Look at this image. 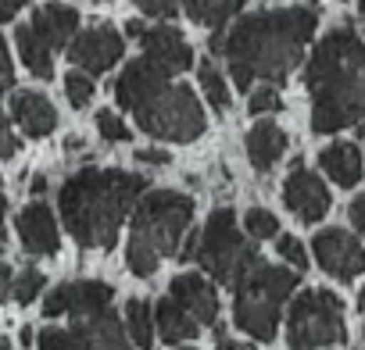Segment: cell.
Segmentation results:
<instances>
[{"mask_svg":"<svg viewBox=\"0 0 365 350\" xmlns=\"http://www.w3.org/2000/svg\"><path fill=\"white\" fill-rule=\"evenodd\" d=\"M319 15L312 8H279L240 18L230 33L215 29L212 51L226 58L230 75L240 90L255 83H287V75L301 65L304 47L312 43Z\"/></svg>","mask_w":365,"mask_h":350,"instance_id":"1","label":"cell"},{"mask_svg":"<svg viewBox=\"0 0 365 350\" xmlns=\"http://www.w3.org/2000/svg\"><path fill=\"white\" fill-rule=\"evenodd\" d=\"M143 193V175L122 168H83L68 175L65 186L58 190V208L68 236L83 250H108L115 247L122 222L133 215Z\"/></svg>","mask_w":365,"mask_h":350,"instance_id":"2","label":"cell"},{"mask_svg":"<svg viewBox=\"0 0 365 350\" xmlns=\"http://www.w3.org/2000/svg\"><path fill=\"white\" fill-rule=\"evenodd\" d=\"M312 93V129L340 132L365 118V40L344 26L322 36L304 65Z\"/></svg>","mask_w":365,"mask_h":350,"instance_id":"3","label":"cell"},{"mask_svg":"<svg viewBox=\"0 0 365 350\" xmlns=\"http://www.w3.org/2000/svg\"><path fill=\"white\" fill-rule=\"evenodd\" d=\"M115 100L136 118V125L154 139L190 143L208 129L205 107L187 83H172L147 58H136L115 79Z\"/></svg>","mask_w":365,"mask_h":350,"instance_id":"4","label":"cell"},{"mask_svg":"<svg viewBox=\"0 0 365 350\" xmlns=\"http://www.w3.org/2000/svg\"><path fill=\"white\" fill-rule=\"evenodd\" d=\"M194 222V201L179 190H147L133 208L125 265L133 275L150 279L168 254H179Z\"/></svg>","mask_w":365,"mask_h":350,"instance_id":"5","label":"cell"},{"mask_svg":"<svg viewBox=\"0 0 365 350\" xmlns=\"http://www.w3.org/2000/svg\"><path fill=\"white\" fill-rule=\"evenodd\" d=\"M297 290V272L283 265H258L237 282V300H233V322L258 343H272L279 329L283 304Z\"/></svg>","mask_w":365,"mask_h":350,"instance_id":"6","label":"cell"},{"mask_svg":"<svg viewBox=\"0 0 365 350\" xmlns=\"http://www.w3.org/2000/svg\"><path fill=\"white\" fill-rule=\"evenodd\" d=\"M194 261L222 286H237L247 272H255L262 265V254L255 250V240L247 236V229L237 226L233 208H215L197 236V250Z\"/></svg>","mask_w":365,"mask_h":350,"instance_id":"7","label":"cell"},{"mask_svg":"<svg viewBox=\"0 0 365 350\" xmlns=\"http://www.w3.org/2000/svg\"><path fill=\"white\" fill-rule=\"evenodd\" d=\"M347 339L340 297L329 290H304L294 297L287 314V343L294 350H319L336 346Z\"/></svg>","mask_w":365,"mask_h":350,"instance_id":"8","label":"cell"},{"mask_svg":"<svg viewBox=\"0 0 365 350\" xmlns=\"http://www.w3.org/2000/svg\"><path fill=\"white\" fill-rule=\"evenodd\" d=\"M312 250H315L319 268L340 282H351L365 272V250L344 229H322L319 236H312Z\"/></svg>","mask_w":365,"mask_h":350,"instance_id":"9","label":"cell"},{"mask_svg":"<svg viewBox=\"0 0 365 350\" xmlns=\"http://www.w3.org/2000/svg\"><path fill=\"white\" fill-rule=\"evenodd\" d=\"M125 54V36L111 26H93V29H83L76 33V40L68 43V58L72 65H79L83 72L90 75H101L108 72L111 65H118Z\"/></svg>","mask_w":365,"mask_h":350,"instance_id":"10","label":"cell"},{"mask_svg":"<svg viewBox=\"0 0 365 350\" xmlns=\"http://www.w3.org/2000/svg\"><path fill=\"white\" fill-rule=\"evenodd\" d=\"M111 297L115 290L101 279H79V282H65L58 286L54 293H47L43 300V314L47 318H58V314H72V318H83V314H93L101 307H111Z\"/></svg>","mask_w":365,"mask_h":350,"instance_id":"11","label":"cell"},{"mask_svg":"<svg viewBox=\"0 0 365 350\" xmlns=\"http://www.w3.org/2000/svg\"><path fill=\"white\" fill-rule=\"evenodd\" d=\"M283 204L301 218V222H319L326 211H329V190L326 183L319 179V175H312L301 161L294 164V171L287 175V183H283Z\"/></svg>","mask_w":365,"mask_h":350,"instance_id":"12","label":"cell"},{"mask_svg":"<svg viewBox=\"0 0 365 350\" xmlns=\"http://www.w3.org/2000/svg\"><path fill=\"white\" fill-rule=\"evenodd\" d=\"M15 229H19V240H22L26 254H33V258H54L61 250L54 211L43 201H33L29 208H22L19 218H15Z\"/></svg>","mask_w":365,"mask_h":350,"instance_id":"13","label":"cell"},{"mask_svg":"<svg viewBox=\"0 0 365 350\" xmlns=\"http://www.w3.org/2000/svg\"><path fill=\"white\" fill-rule=\"evenodd\" d=\"M140 43H143V58L154 68H161L165 75H179V72H187L194 65V47L182 40V33L172 29V26L147 29Z\"/></svg>","mask_w":365,"mask_h":350,"instance_id":"14","label":"cell"},{"mask_svg":"<svg viewBox=\"0 0 365 350\" xmlns=\"http://www.w3.org/2000/svg\"><path fill=\"white\" fill-rule=\"evenodd\" d=\"M76 332L83 336L86 350H133L136 346L125 322L115 314V307H101L93 314L76 318Z\"/></svg>","mask_w":365,"mask_h":350,"instance_id":"15","label":"cell"},{"mask_svg":"<svg viewBox=\"0 0 365 350\" xmlns=\"http://www.w3.org/2000/svg\"><path fill=\"white\" fill-rule=\"evenodd\" d=\"M168 297L179 300L201 325H212L219 318V293L201 272H182L168 282Z\"/></svg>","mask_w":365,"mask_h":350,"instance_id":"16","label":"cell"},{"mask_svg":"<svg viewBox=\"0 0 365 350\" xmlns=\"http://www.w3.org/2000/svg\"><path fill=\"white\" fill-rule=\"evenodd\" d=\"M11 115H15L19 129H22L26 136H33V139L51 136L54 125H58L54 104H51L43 93H36V90H19V93H11Z\"/></svg>","mask_w":365,"mask_h":350,"instance_id":"17","label":"cell"},{"mask_svg":"<svg viewBox=\"0 0 365 350\" xmlns=\"http://www.w3.org/2000/svg\"><path fill=\"white\" fill-rule=\"evenodd\" d=\"M29 26L43 36V43H47L51 51H65V47L76 40V33H79V11L68 8V4H43V8L33 15Z\"/></svg>","mask_w":365,"mask_h":350,"instance_id":"18","label":"cell"},{"mask_svg":"<svg viewBox=\"0 0 365 350\" xmlns=\"http://www.w3.org/2000/svg\"><path fill=\"white\" fill-rule=\"evenodd\" d=\"M287 132L276 125V122H255L251 132L244 136V147H247V161L258 168V171H269L283 154H287Z\"/></svg>","mask_w":365,"mask_h":350,"instance_id":"19","label":"cell"},{"mask_svg":"<svg viewBox=\"0 0 365 350\" xmlns=\"http://www.w3.org/2000/svg\"><path fill=\"white\" fill-rule=\"evenodd\" d=\"M154 322H158V336L165 339V343H187V339H194L197 336V329H201V322L182 307L179 300H172V297H161L158 304H154Z\"/></svg>","mask_w":365,"mask_h":350,"instance_id":"20","label":"cell"},{"mask_svg":"<svg viewBox=\"0 0 365 350\" xmlns=\"http://www.w3.org/2000/svg\"><path fill=\"white\" fill-rule=\"evenodd\" d=\"M319 164L336 186H354L361 179V150L354 143H329L319 154Z\"/></svg>","mask_w":365,"mask_h":350,"instance_id":"21","label":"cell"},{"mask_svg":"<svg viewBox=\"0 0 365 350\" xmlns=\"http://www.w3.org/2000/svg\"><path fill=\"white\" fill-rule=\"evenodd\" d=\"M15 43L22 54V65L36 75V79H54V51L43 43V36L33 26H19L15 29Z\"/></svg>","mask_w":365,"mask_h":350,"instance_id":"22","label":"cell"},{"mask_svg":"<svg viewBox=\"0 0 365 350\" xmlns=\"http://www.w3.org/2000/svg\"><path fill=\"white\" fill-rule=\"evenodd\" d=\"M247 0H182V11L190 15V22L208 26V29H222L230 18H237L244 11Z\"/></svg>","mask_w":365,"mask_h":350,"instance_id":"23","label":"cell"},{"mask_svg":"<svg viewBox=\"0 0 365 350\" xmlns=\"http://www.w3.org/2000/svg\"><path fill=\"white\" fill-rule=\"evenodd\" d=\"M125 329H129V336H133V343H136L140 350H150V346H154V329H158V322H154V304L143 300V297H133V300L125 304Z\"/></svg>","mask_w":365,"mask_h":350,"instance_id":"24","label":"cell"},{"mask_svg":"<svg viewBox=\"0 0 365 350\" xmlns=\"http://www.w3.org/2000/svg\"><path fill=\"white\" fill-rule=\"evenodd\" d=\"M197 83H201V90H205V97L212 100V107L219 111V115H226L230 111V90H226V75L215 68V61H201L197 65Z\"/></svg>","mask_w":365,"mask_h":350,"instance_id":"25","label":"cell"},{"mask_svg":"<svg viewBox=\"0 0 365 350\" xmlns=\"http://www.w3.org/2000/svg\"><path fill=\"white\" fill-rule=\"evenodd\" d=\"M244 229L251 240H272V236H279V218L265 208H251L244 215Z\"/></svg>","mask_w":365,"mask_h":350,"instance_id":"26","label":"cell"},{"mask_svg":"<svg viewBox=\"0 0 365 350\" xmlns=\"http://www.w3.org/2000/svg\"><path fill=\"white\" fill-rule=\"evenodd\" d=\"M65 93H68V104L72 107H86L93 100V79H90V72H83V68L68 72L65 75Z\"/></svg>","mask_w":365,"mask_h":350,"instance_id":"27","label":"cell"},{"mask_svg":"<svg viewBox=\"0 0 365 350\" xmlns=\"http://www.w3.org/2000/svg\"><path fill=\"white\" fill-rule=\"evenodd\" d=\"M36 343H40V350H86V343L76 329H43Z\"/></svg>","mask_w":365,"mask_h":350,"instance_id":"28","label":"cell"},{"mask_svg":"<svg viewBox=\"0 0 365 350\" xmlns=\"http://www.w3.org/2000/svg\"><path fill=\"white\" fill-rule=\"evenodd\" d=\"M47 286V279H43V272L40 268H26V272H19V279H15V300L19 304H33L36 297H40V290Z\"/></svg>","mask_w":365,"mask_h":350,"instance_id":"29","label":"cell"},{"mask_svg":"<svg viewBox=\"0 0 365 350\" xmlns=\"http://www.w3.org/2000/svg\"><path fill=\"white\" fill-rule=\"evenodd\" d=\"M97 132L108 139V143H129L133 139V132H129V125L115 115V111H97Z\"/></svg>","mask_w":365,"mask_h":350,"instance_id":"30","label":"cell"},{"mask_svg":"<svg viewBox=\"0 0 365 350\" xmlns=\"http://www.w3.org/2000/svg\"><path fill=\"white\" fill-rule=\"evenodd\" d=\"M279 107H283V97H279L276 86H269V83L258 86V90L251 93V100H247V111H251V115H276Z\"/></svg>","mask_w":365,"mask_h":350,"instance_id":"31","label":"cell"},{"mask_svg":"<svg viewBox=\"0 0 365 350\" xmlns=\"http://www.w3.org/2000/svg\"><path fill=\"white\" fill-rule=\"evenodd\" d=\"M279 258L287 261V265H294V272H301V268H308V254H304V247H301V240L297 236H279Z\"/></svg>","mask_w":365,"mask_h":350,"instance_id":"32","label":"cell"},{"mask_svg":"<svg viewBox=\"0 0 365 350\" xmlns=\"http://www.w3.org/2000/svg\"><path fill=\"white\" fill-rule=\"evenodd\" d=\"M133 4H136L143 15H150V18H172V15L182 8V0H133Z\"/></svg>","mask_w":365,"mask_h":350,"instance_id":"33","label":"cell"},{"mask_svg":"<svg viewBox=\"0 0 365 350\" xmlns=\"http://www.w3.org/2000/svg\"><path fill=\"white\" fill-rule=\"evenodd\" d=\"M19 136L11 132V122H8V115L0 111V161H8V157H15L19 154Z\"/></svg>","mask_w":365,"mask_h":350,"instance_id":"34","label":"cell"},{"mask_svg":"<svg viewBox=\"0 0 365 350\" xmlns=\"http://www.w3.org/2000/svg\"><path fill=\"white\" fill-rule=\"evenodd\" d=\"M15 86V68H11V51L0 36V90H11Z\"/></svg>","mask_w":365,"mask_h":350,"instance_id":"35","label":"cell"},{"mask_svg":"<svg viewBox=\"0 0 365 350\" xmlns=\"http://www.w3.org/2000/svg\"><path fill=\"white\" fill-rule=\"evenodd\" d=\"M347 215H351V226L365 236V193H358L354 201H351V208H347Z\"/></svg>","mask_w":365,"mask_h":350,"instance_id":"36","label":"cell"},{"mask_svg":"<svg viewBox=\"0 0 365 350\" xmlns=\"http://www.w3.org/2000/svg\"><path fill=\"white\" fill-rule=\"evenodd\" d=\"M11 290H15V275H11V265L0 258V304H4L8 297H11Z\"/></svg>","mask_w":365,"mask_h":350,"instance_id":"37","label":"cell"},{"mask_svg":"<svg viewBox=\"0 0 365 350\" xmlns=\"http://www.w3.org/2000/svg\"><path fill=\"white\" fill-rule=\"evenodd\" d=\"M168 157H172L168 150H154V147L150 150H136V161L140 164H168Z\"/></svg>","mask_w":365,"mask_h":350,"instance_id":"38","label":"cell"},{"mask_svg":"<svg viewBox=\"0 0 365 350\" xmlns=\"http://www.w3.org/2000/svg\"><path fill=\"white\" fill-rule=\"evenodd\" d=\"M26 4H29V0H0V22H11Z\"/></svg>","mask_w":365,"mask_h":350,"instance_id":"39","label":"cell"},{"mask_svg":"<svg viewBox=\"0 0 365 350\" xmlns=\"http://www.w3.org/2000/svg\"><path fill=\"white\" fill-rule=\"evenodd\" d=\"M143 33H147V26H143L140 18H129V22H125V36H133V40H143Z\"/></svg>","mask_w":365,"mask_h":350,"instance_id":"40","label":"cell"},{"mask_svg":"<svg viewBox=\"0 0 365 350\" xmlns=\"http://www.w3.org/2000/svg\"><path fill=\"white\" fill-rule=\"evenodd\" d=\"M215 350H251V346H244V343H233V339H219V346Z\"/></svg>","mask_w":365,"mask_h":350,"instance_id":"41","label":"cell"},{"mask_svg":"<svg viewBox=\"0 0 365 350\" xmlns=\"http://www.w3.org/2000/svg\"><path fill=\"white\" fill-rule=\"evenodd\" d=\"M4 215H8V197H4V186H0V233H4Z\"/></svg>","mask_w":365,"mask_h":350,"instance_id":"42","label":"cell"},{"mask_svg":"<svg viewBox=\"0 0 365 350\" xmlns=\"http://www.w3.org/2000/svg\"><path fill=\"white\" fill-rule=\"evenodd\" d=\"M43 190H47V179H43V175H36V179H33V193H36V197H40V193H43Z\"/></svg>","mask_w":365,"mask_h":350,"instance_id":"43","label":"cell"},{"mask_svg":"<svg viewBox=\"0 0 365 350\" xmlns=\"http://www.w3.org/2000/svg\"><path fill=\"white\" fill-rule=\"evenodd\" d=\"M0 350H11V339L8 336H0Z\"/></svg>","mask_w":365,"mask_h":350,"instance_id":"44","label":"cell"},{"mask_svg":"<svg viewBox=\"0 0 365 350\" xmlns=\"http://www.w3.org/2000/svg\"><path fill=\"white\" fill-rule=\"evenodd\" d=\"M358 11H361V18H365V0H358Z\"/></svg>","mask_w":365,"mask_h":350,"instance_id":"45","label":"cell"},{"mask_svg":"<svg viewBox=\"0 0 365 350\" xmlns=\"http://www.w3.org/2000/svg\"><path fill=\"white\" fill-rule=\"evenodd\" d=\"M179 350H197V346H179Z\"/></svg>","mask_w":365,"mask_h":350,"instance_id":"46","label":"cell"},{"mask_svg":"<svg viewBox=\"0 0 365 350\" xmlns=\"http://www.w3.org/2000/svg\"><path fill=\"white\" fill-rule=\"evenodd\" d=\"M361 332H365V329H361Z\"/></svg>","mask_w":365,"mask_h":350,"instance_id":"47","label":"cell"}]
</instances>
